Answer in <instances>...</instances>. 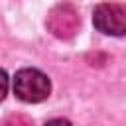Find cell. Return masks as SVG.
<instances>
[{
    "label": "cell",
    "mask_w": 126,
    "mask_h": 126,
    "mask_svg": "<svg viewBox=\"0 0 126 126\" xmlns=\"http://www.w3.org/2000/svg\"><path fill=\"white\" fill-rule=\"evenodd\" d=\"M93 24L106 35H126V4L104 2L93 12Z\"/></svg>",
    "instance_id": "7a4b0ae2"
},
{
    "label": "cell",
    "mask_w": 126,
    "mask_h": 126,
    "mask_svg": "<svg viewBox=\"0 0 126 126\" xmlns=\"http://www.w3.org/2000/svg\"><path fill=\"white\" fill-rule=\"evenodd\" d=\"M51 83L37 69H22L14 77V93L24 102H41L49 96Z\"/></svg>",
    "instance_id": "6da1fadb"
},
{
    "label": "cell",
    "mask_w": 126,
    "mask_h": 126,
    "mask_svg": "<svg viewBox=\"0 0 126 126\" xmlns=\"http://www.w3.org/2000/svg\"><path fill=\"white\" fill-rule=\"evenodd\" d=\"M79 26H81L79 12L69 2L57 4L55 8H51L47 16V30L59 39H71L79 32Z\"/></svg>",
    "instance_id": "3957f363"
},
{
    "label": "cell",
    "mask_w": 126,
    "mask_h": 126,
    "mask_svg": "<svg viewBox=\"0 0 126 126\" xmlns=\"http://www.w3.org/2000/svg\"><path fill=\"white\" fill-rule=\"evenodd\" d=\"M45 126H71V122L65 120V118H53V120H49Z\"/></svg>",
    "instance_id": "8992f818"
},
{
    "label": "cell",
    "mask_w": 126,
    "mask_h": 126,
    "mask_svg": "<svg viewBox=\"0 0 126 126\" xmlns=\"http://www.w3.org/2000/svg\"><path fill=\"white\" fill-rule=\"evenodd\" d=\"M6 93H8V75H6V71L0 69V102L4 100Z\"/></svg>",
    "instance_id": "5b68a950"
},
{
    "label": "cell",
    "mask_w": 126,
    "mask_h": 126,
    "mask_svg": "<svg viewBox=\"0 0 126 126\" xmlns=\"http://www.w3.org/2000/svg\"><path fill=\"white\" fill-rule=\"evenodd\" d=\"M2 126H33V124H32V118H28L26 114H12L4 120Z\"/></svg>",
    "instance_id": "277c9868"
}]
</instances>
